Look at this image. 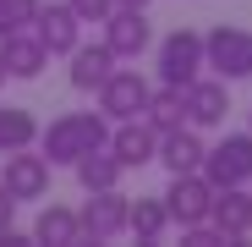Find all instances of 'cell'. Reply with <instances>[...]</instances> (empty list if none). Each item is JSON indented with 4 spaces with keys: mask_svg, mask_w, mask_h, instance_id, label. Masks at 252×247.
I'll use <instances>...</instances> for the list:
<instances>
[{
    "mask_svg": "<svg viewBox=\"0 0 252 247\" xmlns=\"http://www.w3.org/2000/svg\"><path fill=\"white\" fill-rule=\"evenodd\" d=\"M110 127L115 121L104 110H66L50 127H38V154H44L55 171L61 165H77L88 148H110Z\"/></svg>",
    "mask_w": 252,
    "mask_h": 247,
    "instance_id": "1",
    "label": "cell"
},
{
    "mask_svg": "<svg viewBox=\"0 0 252 247\" xmlns=\"http://www.w3.org/2000/svg\"><path fill=\"white\" fill-rule=\"evenodd\" d=\"M159 82H170V88H192V82L203 77V33L197 28H176L159 38Z\"/></svg>",
    "mask_w": 252,
    "mask_h": 247,
    "instance_id": "2",
    "label": "cell"
},
{
    "mask_svg": "<svg viewBox=\"0 0 252 247\" xmlns=\"http://www.w3.org/2000/svg\"><path fill=\"white\" fill-rule=\"evenodd\" d=\"M203 61H208V71L225 77V82L252 77V28H230V22L208 28L203 33Z\"/></svg>",
    "mask_w": 252,
    "mask_h": 247,
    "instance_id": "3",
    "label": "cell"
},
{
    "mask_svg": "<svg viewBox=\"0 0 252 247\" xmlns=\"http://www.w3.org/2000/svg\"><path fill=\"white\" fill-rule=\"evenodd\" d=\"M203 176H208V187H247L252 181V132H225L203 154Z\"/></svg>",
    "mask_w": 252,
    "mask_h": 247,
    "instance_id": "4",
    "label": "cell"
},
{
    "mask_svg": "<svg viewBox=\"0 0 252 247\" xmlns=\"http://www.w3.org/2000/svg\"><path fill=\"white\" fill-rule=\"evenodd\" d=\"M126 209L132 198L121 187H104V192H88V203L77 209V225H82V242H115L126 231Z\"/></svg>",
    "mask_w": 252,
    "mask_h": 247,
    "instance_id": "5",
    "label": "cell"
},
{
    "mask_svg": "<svg viewBox=\"0 0 252 247\" xmlns=\"http://www.w3.org/2000/svg\"><path fill=\"white\" fill-rule=\"evenodd\" d=\"M50 171H55V165H50L44 154H33V148H11L6 165H0V187H6L17 203H33V198L50 192Z\"/></svg>",
    "mask_w": 252,
    "mask_h": 247,
    "instance_id": "6",
    "label": "cell"
},
{
    "mask_svg": "<svg viewBox=\"0 0 252 247\" xmlns=\"http://www.w3.org/2000/svg\"><path fill=\"white\" fill-rule=\"evenodd\" d=\"M164 198V209H170V225H197V220H208V203H214V187H208V176L203 171H187V176H170V187L159 192Z\"/></svg>",
    "mask_w": 252,
    "mask_h": 247,
    "instance_id": "7",
    "label": "cell"
},
{
    "mask_svg": "<svg viewBox=\"0 0 252 247\" xmlns=\"http://www.w3.org/2000/svg\"><path fill=\"white\" fill-rule=\"evenodd\" d=\"M148 77L143 71H126V66H115L110 77H104V88H99V110L110 115V121H132V115H143L148 110Z\"/></svg>",
    "mask_w": 252,
    "mask_h": 247,
    "instance_id": "8",
    "label": "cell"
},
{
    "mask_svg": "<svg viewBox=\"0 0 252 247\" xmlns=\"http://www.w3.org/2000/svg\"><path fill=\"white\" fill-rule=\"evenodd\" d=\"M104 44L115 50V61H137V55L154 44V22H148V11H137V6H115V11L104 17Z\"/></svg>",
    "mask_w": 252,
    "mask_h": 247,
    "instance_id": "9",
    "label": "cell"
},
{
    "mask_svg": "<svg viewBox=\"0 0 252 247\" xmlns=\"http://www.w3.org/2000/svg\"><path fill=\"white\" fill-rule=\"evenodd\" d=\"M33 33H38V44H44L50 55H71L82 44V17L66 6V0H44L33 17Z\"/></svg>",
    "mask_w": 252,
    "mask_h": 247,
    "instance_id": "10",
    "label": "cell"
},
{
    "mask_svg": "<svg viewBox=\"0 0 252 247\" xmlns=\"http://www.w3.org/2000/svg\"><path fill=\"white\" fill-rule=\"evenodd\" d=\"M110 154L126 165V171H143V165H154V159H159V132L148 127V115L115 121V127H110Z\"/></svg>",
    "mask_w": 252,
    "mask_h": 247,
    "instance_id": "11",
    "label": "cell"
},
{
    "mask_svg": "<svg viewBox=\"0 0 252 247\" xmlns=\"http://www.w3.org/2000/svg\"><path fill=\"white\" fill-rule=\"evenodd\" d=\"M230 82L225 77H197L192 88H187V127L208 132V127H225V115H230Z\"/></svg>",
    "mask_w": 252,
    "mask_h": 247,
    "instance_id": "12",
    "label": "cell"
},
{
    "mask_svg": "<svg viewBox=\"0 0 252 247\" xmlns=\"http://www.w3.org/2000/svg\"><path fill=\"white\" fill-rule=\"evenodd\" d=\"M0 61H6V77L33 82L38 71L50 66V50L38 44V33H33V28H17V33H6V38H0Z\"/></svg>",
    "mask_w": 252,
    "mask_h": 247,
    "instance_id": "13",
    "label": "cell"
},
{
    "mask_svg": "<svg viewBox=\"0 0 252 247\" xmlns=\"http://www.w3.org/2000/svg\"><path fill=\"white\" fill-rule=\"evenodd\" d=\"M66 61H71L66 77H71V88H77V94H99V88H104V77L115 71V50L104 44V38H99V44H77Z\"/></svg>",
    "mask_w": 252,
    "mask_h": 247,
    "instance_id": "14",
    "label": "cell"
},
{
    "mask_svg": "<svg viewBox=\"0 0 252 247\" xmlns=\"http://www.w3.org/2000/svg\"><path fill=\"white\" fill-rule=\"evenodd\" d=\"M208 220H214L230 242H247V236H252V192H247V187H214Z\"/></svg>",
    "mask_w": 252,
    "mask_h": 247,
    "instance_id": "15",
    "label": "cell"
},
{
    "mask_svg": "<svg viewBox=\"0 0 252 247\" xmlns=\"http://www.w3.org/2000/svg\"><path fill=\"white\" fill-rule=\"evenodd\" d=\"M203 154H208V143H203L197 127H176V132H164V138H159V165H164L170 176L203 171Z\"/></svg>",
    "mask_w": 252,
    "mask_h": 247,
    "instance_id": "16",
    "label": "cell"
},
{
    "mask_svg": "<svg viewBox=\"0 0 252 247\" xmlns=\"http://www.w3.org/2000/svg\"><path fill=\"white\" fill-rule=\"evenodd\" d=\"M33 242H50V247H77L82 242V225H77V209L66 203H44L33 220Z\"/></svg>",
    "mask_w": 252,
    "mask_h": 247,
    "instance_id": "17",
    "label": "cell"
},
{
    "mask_svg": "<svg viewBox=\"0 0 252 247\" xmlns=\"http://www.w3.org/2000/svg\"><path fill=\"white\" fill-rule=\"evenodd\" d=\"M148 127L164 138V132H176V127H187V88H170V82H159V88L148 94Z\"/></svg>",
    "mask_w": 252,
    "mask_h": 247,
    "instance_id": "18",
    "label": "cell"
},
{
    "mask_svg": "<svg viewBox=\"0 0 252 247\" xmlns=\"http://www.w3.org/2000/svg\"><path fill=\"white\" fill-rule=\"evenodd\" d=\"M77 181H82V192H104V187H121V176H126V165L110 154V148H88L77 165Z\"/></svg>",
    "mask_w": 252,
    "mask_h": 247,
    "instance_id": "19",
    "label": "cell"
},
{
    "mask_svg": "<svg viewBox=\"0 0 252 247\" xmlns=\"http://www.w3.org/2000/svg\"><path fill=\"white\" fill-rule=\"evenodd\" d=\"M126 231L137 242H164L170 231V209H164V198H137L132 209H126Z\"/></svg>",
    "mask_w": 252,
    "mask_h": 247,
    "instance_id": "20",
    "label": "cell"
},
{
    "mask_svg": "<svg viewBox=\"0 0 252 247\" xmlns=\"http://www.w3.org/2000/svg\"><path fill=\"white\" fill-rule=\"evenodd\" d=\"M38 143V121L28 105H0V154L11 148H33Z\"/></svg>",
    "mask_w": 252,
    "mask_h": 247,
    "instance_id": "21",
    "label": "cell"
},
{
    "mask_svg": "<svg viewBox=\"0 0 252 247\" xmlns=\"http://www.w3.org/2000/svg\"><path fill=\"white\" fill-rule=\"evenodd\" d=\"M38 6H44V0H0V38L17 33V28H33Z\"/></svg>",
    "mask_w": 252,
    "mask_h": 247,
    "instance_id": "22",
    "label": "cell"
},
{
    "mask_svg": "<svg viewBox=\"0 0 252 247\" xmlns=\"http://www.w3.org/2000/svg\"><path fill=\"white\" fill-rule=\"evenodd\" d=\"M66 6H71L82 22H104V17L115 11V0H66Z\"/></svg>",
    "mask_w": 252,
    "mask_h": 247,
    "instance_id": "23",
    "label": "cell"
},
{
    "mask_svg": "<svg viewBox=\"0 0 252 247\" xmlns=\"http://www.w3.org/2000/svg\"><path fill=\"white\" fill-rule=\"evenodd\" d=\"M11 225H17V198H11L6 187H0V236H6Z\"/></svg>",
    "mask_w": 252,
    "mask_h": 247,
    "instance_id": "24",
    "label": "cell"
},
{
    "mask_svg": "<svg viewBox=\"0 0 252 247\" xmlns=\"http://www.w3.org/2000/svg\"><path fill=\"white\" fill-rule=\"evenodd\" d=\"M115 6H137V11H148V0H115Z\"/></svg>",
    "mask_w": 252,
    "mask_h": 247,
    "instance_id": "25",
    "label": "cell"
},
{
    "mask_svg": "<svg viewBox=\"0 0 252 247\" xmlns=\"http://www.w3.org/2000/svg\"><path fill=\"white\" fill-rule=\"evenodd\" d=\"M0 88H6V61H0Z\"/></svg>",
    "mask_w": 252,
    "mask_h": 247,
    "instance_id": "26",
    "label": "cell"
},
{
    "mask_svg": "<svg viewBox=\"0 0 252 247\" xmlns=\"http://www.w3.org/2000/svg\"><path fill=\"white\" fill-rule=\"evenodd\" d=\"M247 132H252V105H247Z\"/></svg>",
    "mask_w": 252,
    "mask_h": 247,
    "instance_id": "27",
    "label": "cell"
},
{
    "mask_svg": "<svg viewBox=\"0 0 252 247\" xmlns=\"http://www.w3.org/2000/svg\"><path fill=\"white\" fill-rule=\"evenodd\" d=\"M247 192H252V181H247Z\"/></svg>",
    "mask_w": 252,
    "mask_h": 247,
    "instance_id": "28",
    "label": "cell"
}]
</instances>
